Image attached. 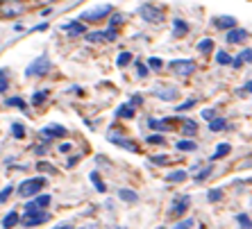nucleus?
Wrapping results in <instances>:
<instances>
[{
    "label": "nucleus",
    "instance_id": "473e14b6",
    "mask_svg": "<svg viewBox=\"0 0 252 229\" xmlns=\"http://www.w3.org/2000/svg\"><path fill=\"white\" fill-rule=\"evenodd\" d=\"M12 134H14L16 138H23V136H25V127H23L20 123H14V125H12Z\"/></svg>",
    "mask_w": 252,
    "mask_h": 229
},
{
    "label": "nucleus",
    "instance_id": "6e6552de",
    "mask_svg": "<svg viewBox=\"0 0 252 229\" xmlns=\"http://www.w3.org/2000/svg\"><path fill=\"white\" fill-rule=\"evenodd\" d=\"M48 218H50V213L39 209V211H32V213H25V216H23V225H25V227H34V225L46 223Z\"/></svg>",
    "mask_w": 252,
    "mask_h": 229
},
{
    "label": "nucleus",
    "instance_id": "37998d69",
    "mask_svg": "<svg viewBox=\"0 0 252 229\" xmlns=\"http://www.w3.org/2000/svg\"><path fill=\"white\" fill-rule=\"evenodd\" d=\"M148 66H150V68H155V71H159L161 66H164V61H161L159 57H150V61H148Z\"/></svg>",
    "mask_w": 252,
    "mask_h": 229
},
{
    "label": "nucleus",
    "instance_id": "f03ea898",
    "mask_svg": "<svg viewBox=\"0 0 252 229\" xmlns=\"http://www.w3.org/2000/svg\"><path fill=\"white\" fill-rule=\"evenodd\" d=\"M139 14L141 19L148 20V23H164V19H166V14H164V9L157 5H150V2H146V5L139 7Z\"/></svg>",
    "mask_w": 252,
    "mask_h": 229
},
{
    "label": "nucleus",
    "instance_id": "de8ad7c7",
    "mask_svg": "<svg viewBox=\"0 0 252 229\" xmlns=\"http://www.w3.org/2000/svg\"><path fill=\"white\" fill-rule=\"evenodd\" d=\"M141 102H143V98H141V95H139V93H134V95H132V98H130V105H141Z\"/></svg>",
    "mask_w": 252,
    "mask_h": 229
},
{
    "label": "nucleus",
    "instance_id": "6e6d98bb",
    "mask_svg": "<svg viewBox=\"0 0 252 229\" xmlns=\"http://www.w3.org/2000/svg\"><path fill=\"white\" fill-rule=\"evenodd\" d=\"M37 2H41V5H50V2H55V0H37Z\"/></svg>",
    "mask_w": 252,
    "mask_h": 229
},
{
    "label": "nucleus",
    "instance_id": "4d7b16f0",
    "mask_svg": "<svg viewBox=\"0 0 252 229\" xmlns=\"http://www.w3.org/2000/svg\"><path fill=\"white\" fill-rule=\"evenodd\" d=\"M0 79H5V71L2 68H0Z\"/></svg>",
    "mask_w": 252,
    "mask_h": 229
},
{
    "label": "nucleus",
    "instance_id": "f704fd0d",
    "mask_svg": "<svg viewBox=\"0 0 252 229\" xmlns=\"http://www.w3.org/2000/svg\"><path fill=\"white\" fill-rule=\"evenodd\" d=\"M48 98V91H37L32 95V105H41V102H46Z\"/></svg>",
    "mask_w": 252,
    "mask_h": 229
},
{
    "label": "nucleus",
    "instance_id": "9b49d317",
    "mask_svg": "<svg viewBox=\"0 0 252 229\" xmlns=\"http://www.w3.org/2000/svg\"><path fill=\"white\" fill-rule=\"evenodd\" d=\"M66 134V130L61 127V125H48V127H43L41 130V136L43 138H59Z\"/></svg>",
    "mask_w": 252,
    "mask_h": 229
},
{
    "label": "nucleus",
    "instance_id": "58836bf2",
    "mask_svg": "<svg viewBox=\"0 0 252 229\" xmlns=\"http://www.w3.org/2000/svg\"><path fill=\"white\" fill-rule=\"evenodd\" d=\"M146 141H148V145H161L164 143V136H161V134H150Z\"/></svg>",
    "mask_w": 252,
    "mask_h": 229
},
{
    "label": "nucleus",
    "instance_id": "2f4dec72",
    "mask_svg": "<svg viewBox=\"0 0 252 229\" xmlns=\"http://www.w3.org/2000/svg\"><path fill=\"white\" fill-rule=\"evenodd\" d=\"M236 223H239L243 229H250L252 227V220L246 216V213H239V216H236Z\"/></svg>",
    "mask_w": 252,
    "mask_h": 229
},
{
    "label": "nucleus",
    "instance_id": "2eb2a0df",
    "mask_svg": "<svg viewBox=\"0 0 252 229\" xmlns=\"http://www.w3.org/2000/svg\"><path fill=\"white\" fill-rule=\"evenodd\" d=\"M186 32H189V25H186V20H182V19H175V20H173V34H175V37H184Z\"/></svg>",
    "mask_w": 252,
    "mask_h": 229
},
{
    "label": "nucleus",
    "instance_id": "e433bc0d",
    "mask_svg": "<svg viewBox=\"0 0 252 229\" xmlns=\"http://www.w3.org/2000/svg\"><path fill=\"white\" fill-rule=\"evenodd\" d=\"M5 105H9V107H19V109H23V112H25V109H27V107H25V102H23V100H20V98H9V100H7V102H5Z\"/></svg>",
    "mask_w": 252,
    "mask_h": 229
},
{
    "label": "nucleus",
    "instance_id": "f257e3e1",
    "mask_svg": "<svg viewBox=\"0 0 252 229\" xmlns=\"http://www.w3.org/2000/svg\"><path fill=\"white\" fill-rule=\"evenodd\" d=\"M25 12L23 0H0V19H16Z\"/></svg>",
    "mask_w": 252,
    "mask_h": 229
},
{
    "label": "nucleus",
    "instance_id": "5701e85b",
    "mask_svg": "<svg viewBox=\"0 0 252 229\" xmlns=\"http://www.w3.org/2000/svg\"><path fill=\"white\" fill-rule=\"evenodd\" d=\"M182 132H184L186 136H193V134L198 132V125H195V120H184V125H182Z\"/></svg>",
    "mask_w": 252,
    "mask_h": 229
},
{
    "label": "nucleus",
    "instance_id": "c85d7f7f",
    "mask_svg": "<svg viewBox=\"0 0 252 229\" xmlns=\"http://www.w3.org/2000/svg\"><path fill=\"white\" fill-rule=\"evenodd\" d=\"M216 61H218V64H220V66H227V64H232L234 59H232V57H230V55H227V53H225V50H220V53H218V55H216Z\"/></svg>",
    "mask_w": 252,
    "mask_h": 229
},
{
    "label": "nucleus",
    "instance_id": "7ed1b4c3",
    "mask_svg": "<svg viewBox=\"0 0 252 229\" xmlns=\"http://www.w3.org/2000/svg\"><path fill=\"white\" fill-rule=\"evenodd\" d=\"M48 71H50V59H48V55H41L27 66L25 75L27 77H39V75H46Z\"/></svg>",
    "mask_w": 252,
    "mask_h": 229
},
{
    "label": "nucleus",
    "instance_id": "603ef678",
    "mask_svg": "<svg viewBox=\"0 0 252 229\" xmlns=\"http://www.w3.org/2000/svg\"><path fill=\"white\" fill-rule=\"evenodd\" d=\"M46 23H41V25H37V27H34V30H32V32H43V30H46Z\"/></svg>",
    "mask_w": 252,
    "mask_h": 229
},
{
    "label": "nucleus",
    "instance_id": "4be33fe9",
    "mask_svg": "<svg viewBox=\"0 0 252 229\" xmlns=\"http://www.w3.org/2000/svg\"><path fill=\"white\" fill-rule=\"evenodd\" d=\"M166 179H168V182H173V184L184 182V179H186V171H173V172H168V175H166Z\"/></svg>",
    "mask_w": 252,
    "mask_h": 229
},
{
    "label": "nucleus",
    "instance_id": "ea45409f",
    "mask_svg": "<svg viewBox=\"0 0 252 229\" xmlns=\"http://www.w3.org/2000/svg\"><path fill=\"white\" fill-rule=\"evenodd\" d=\"M109 25H112V30H116L118 25H123V14H114L112 19H109Z\"/></svg>",
    "mask_w": 252,
    "mask_h": 229
},
{
    "label": "nucleus",
    "instance_id": "8fccbe9b",
    "mask_svg": "<svg viewBox=\"0 0 252 229\" xmlns=\"http://www.w3.org/2000/svg\"><path fill=\"white\" fill-rule=\"evenodd\" d=\"M7 86H9V84H7V79H0V93H5Z\"/></svg>",
    "mask_w": 252,
    "mask_h": 229
},
{
    "label": "nucleus",
    "instance_id": "412c9836",
    "mask_svg": "<svg viewBox=\"0 0 252 229\" xmlns=\"http://www.w3.org/2000/svg\"><path fill=\"white\" fill-rule=\"evenodd\" d=\"M116 116L118 118H134V107L132 105H123L116 109Z\"/></svg>",
    "mask_w": 252,
    "mask_h": 229
},
{
    "label": "nucleus",
    "instance_id": "7c9ffc66",
    "mask_svg": "<svg viewBox=\"0 0 252 229\" xmlns=\"http://www.w3.org/2000/svg\"><path fill=\"white\" fill-rule=\"evenodd\" d=\"M212 172H213V168H212V166H207V168H202V171H198V175H195V182H205V179H207V177H209V175H212Z\"/></svg>",
    "mask_w": 252,
    "mask_h": 229
},
{
    "label": "nucleus",
    "instance_id": "dca6fc26",
    "mask_svg": "<svg viewBox=\"0 0 252 229\" xmlns=\"http://www.w3.org/2000/svg\"><path fill=\"white\" fill-rule=\"evenodd\" d=\"M64 30H68L71 34H84V32H86V27H84V23H82V20H73V23H66V25H64Z\"/></svg>",
    "mask_w": 252,
    "mask_h": 229
},
{
    "label": "nucleus",
    "instance_id": "c756f323",
    "mask_svg": "<svg viewBox=\"0 0 252 229\" xmlns=\"http://www.w3.org/2000/svg\"><path fill=\"white\" fill-rule=\"evenodd\" d=\"M86 41H91V43H98V41H107V34H102V32H89V34H86Z\"/></svg>",
    "mask_w": 252,
    "mask_h": 229
},
{
    "label": "nucleus",
    "instance_id": "c9c22d12",
    "mask_svg": "<svg viewBox=\"0 0 252 229\" xmlns=\"http://www.w3.org/2000/svg\"><path fill=\"white\" fill-rule=\"evenodd\" d=\"M207 197H209V202H218L220 197H223V191H220V189H212L209 193H207Z\"/></svg>",
    "mask_w": 252,
    "mask_h": 229
},
{
    "label": "nucleus",
    "instance_id": "5fc2aeb1",
    "mask_svg": "<svg viewBox=\"0 0 252 229\" xmlns=\"http://www.w3.org/2000/svg\"><path fill=\"white\" fill-rule=\"evenodd\" d=\"M53 229H71V225H57V227H53Z\"/></svg>",
    "mask_w": 252,
    "mask_h": 229
},
{
    "label": "nucleus",
    "instance_id": "09e8293b",
    "mask_svg": "<svg viewBox=\"0 0 252 229\" xmlns=\"http://www.w3.org/2000/svg\"><path fill=\"white\" fill-rule=\"evenodd\" d=\"M202 118H205V120H213V109H205V112H202Z\"/></svg>",
    "mask_w": 252,
    "mask_h": 229
},
{
    "label": "nucleus",
    "instance_id": "79ce46f5",
    "mask_svg": "<svg viewBox=\"0 0 252 229\" xmlns=\"http://www.w3.org/2000/svg\"><path fill=\"white\" fill-rule=\"evenodd\" d=\"M12 186H5V189H2V191H0V204H2V202H7V200H9V195H12Z\"/></svg>",
    "mask_w": 252,
    "mask_h": 229
},
{
    "label": "nucleus",
    "instance_id": "aec40b11",
    "mask_svg": "<svg viewBox=\"0 0 252 229\" xmlns=\"http://www.w3.org/2000/svg\"><path fill=\"white\" fill-rule=\"evenodd\" d=\"M230 150H232V148H230L227 143H220L218 148H216V152L212 154V161H216V159H223L225 154H230Z\"/></svg>",
    "mask_w": 252,
    "mask_h": 229
},
{
    "label": "nucleus",
    "instance_id": "72a5a7b5",
    "mask_svg": "<svg viewBox=\"0 0 252 229\" xmlns=\"http://www.w3.org/2000/svg\"><path fill=\"white\" fill-rule=\"evenodd\" d=\"M177 150L191 152V150H195V143H193V141H186V138H184V141H179V143H177Z\"/></svg>",
    "mask_w": 252,
    "mask_h": 229
},
{
    "label": "nucleus",
    "instance_id": "9d476101",
    "mask_svg": "<svg viewBox=\"0 0 252 229\" xmlns=\"http://www.w3.org/2000/svg\"><path fill=\"white\" fill-rule=\"evenodd\" d=\"M155 95L161 100H177L179 98V91L175 86H159V89H155Z\"/></svg>",
    "mask_w": 252,
    "mask_h": 229
},
{
    "label": "nucleus",
    "instance_id": "3c124183",
    "mask_svg": "<svg viewBox=\"0 0 252 229\" xmlns=\"http://www.w3.org/2000/svg\"><path fill=\"white\" fill-rule=\"evenodd\" d=\"M68 150H71V143H61L59 145V152H68Z\"/></svg>",
    "mask_w": 252,
    "mask_h": 229
},
{
    "label": "nucleus",
    "instance_id": "39448f33",
    "mask_svg": "<svg viewBox=\"0 0 252 229\" xmlns=\"http://www.w3.org/2000/svg\"><path fill=\"white\" fill-rule=\"evenodd\" d=\"M112 12V7L109 5H98L93 7V9H86V12H82V23H96V20H102L107 16V14Z\"/></svg>",
    "mask_w": 252,
    "mask_h": 229
},
{
    "label": "nucleus",
    "instance_id": "a878e982",
    "mask_svg": "<svg viewBox=\"0 0 252 229\" xmlns=\"http://www.w3.org/2000/svg\"><path fill=\"white\" fill-rule=\"evenodd\" d=\"M198 50H200V53H212V50H213V41L212 39H202V41H200V43H198Z\"/></svg>",
    "mask_w": 252,
    "mask_h": 229
},
{
    "label": "nucleus",
    "instance_id": "f3484780",
    "mask_svg": "<svg viewBox=\"0 0 252 229\" xmlns=\"http://www.w3.org/2000/svg\"><path fill=\"white\" fill-rule=\"evenodd\" d=\"M118 197L123 200V202H136V200H139L136 191H132V189H120L118 191Z\"/></svg>",
    "mask_w": 252,
    "mask_h": 229
},
{
    "label": "nucleus",
    "instance_id": "a211bd4d",
    "mask_svg": "<svg viewBox=\"0 0 252 229\" xmlns=\"http://www.w3.org/2000/svg\"><path fill=\"white\" fill-rule=\"evenodd\" d=\"M16 225H19V213H16V211H9V213L2 218V227L12 229V227H16Z\"/></svg>",
    "mask_w": 252,
    "mask_h": 229
},
{
    "label": "nucleus",
    "instance_id": "c03bdc74",
    "mask_svg": "<svg viewBox=\"0 0 252 229\" xmlns=\"http://www.w3.org/2000/svg\"><path fill=\"white\" fill-rule=\"evenodd\" d=\"M191 225H193V220L191 218H186V220H179V223L175 225V227H171V229H189Z\"/></svg>",
    "mask_w": 252,
    "mask_h": 229
},
{
    "label": "nucleus",
    "instance_id": "393cba45",
    "mask_svg": "<svg viewBox=\"0 0 252 229\" xmlns=\"http://www.w3.org/2000/svg\"><path fill=\"white\" fill-rule=\"evenodd\" d=\"M130 61H132V53H120L118 59H116V66H118V68H125Z\"/></svg>",
    "mask_w": 252,
    "mask_h": 229
},
{
    "label": "nucleus",
    "instance_id": "cd10ccee",
    "mask_svg": "<svg viewBox=\"0 0 252 229\" xmlns=\"http://www.w3.org/2000/svg\"><path fill=\"white\" fill-rule=\"evenodd\" d=\"M227 125H225V120L223 118H213L212 123H209V130L212 132H220V130H225Z\"/></svg>",
    "mask_w": 252,
    "mask_h": 229
},
{
    "label": "nucleus",
    "instance_id": "20e7f679",
    "mask_svg": "<svg viewBox=\"0 0 252 229\" xmlns=\"http://www.w3.org/2000/svg\"><path fill=\"white\" fill-rule=\"evenodd\" d=\"M43 184H46V179H43V177H37V179H25V182L19 186V195H20V197H32V195H37V193L43 189Z\"/></svg>",
    "mask_w": 252,
    "mask_h": 229
},
{
    "label": "nucleus",
    "instance_id": "864d4df0",
    "mask_svg": "<svg viewBox=\"0 0 252 229\" xmlns=\"http://www.w3.org/2000/svg\"><path fill=\"white\" fill-rule=\"evenodd\" d=\"M241 93H252V79H250V82H248V84H246V89H243V91H241Z\"/></svg>",
    "mask_w": 252,
    "mask_h": 229
},
{
    "label": "nucleus",
    "instance_id": "f8f14e48",
    "mask_svg": "<svg viewBox=\"0 0 252 229\" xmlns=\"http://www.w3.org/2000/svg\"><path fill=\"white\" fill-rule=\"evenodd\" d=\"M213 25L218 27V30H236V19L234 16H218V19L213 20Z\"/></svg>",
    "mask_w": 252,
    "mask_h": 229
},
{
    "label": "nucleus",
    "instance_id": "49530a36",
    "mask_svg": "<svg viewBox=\"0 0 252 229\" xmlns=\"http://www.w3.org/2000/svg\"><path fill=\"white\" fill-rule=\"evenodd\" d=\"M136 75H139V77H146L148 75V68L143 64H136Z\"/></svg>",
    "mask_w": 252,
    "mask_h": 229
},
{
    "label": "nucleus",
    "instance_id": "0eeeda50",
    "mask_svg": "<svg viewBox=\"0 0 252 229\" xmlns=\"http://www.w3.org/2000/svg\"><path fill=\"white\" fill-rule=\"evenodd\" d=\"M168 68H171L173 73L182 75V77H186V75H191V73L195 71V61H191V59H175V61L168 64Z\"/></svg>",
    "mask_w": 252,
    "mask_h": 229
},
{
    "label": "nucleus",
    "instance_id": "1a4fd4ad",
    "mask_svg": "<svg viewBox=\"0 0 252 229\" xmlns=\"http://www.w3.org/2000/svg\"><path fill=\"white\" fill-rule=\"evenodd\" d=\"M189 204H191V197L189 195H179L175 202H173V207H171V216H175V218H179V216H184L186 213V209H189Z\"/></svg>",
    "mask_w": 252,
    "mask_h": 229
},
{
    "label": "nucleus",
    "instance_id": "4c0bfd02",
    "mask_svg": "<svg viewBox=\"0 0 252 229\" xmlns=\"http://www.w3.org/2000/svg\"><path fill=\"white\" fill-rule=\"evenodd\" d=\"M34 204H37L39 209H46L48 204H50V195H39L37 200H34Z\"/></svg>",
    "mask_w": 252,
    "mask_h": 229
},
{
    "label": "nucleus",
    "instance_id": "a18cd8bd",
    "mask_svg": "<svg viewBox=\"0 0 252 229\" xmlns=\"http://www.w3.org/2000/svg\"><path fill=\"white\" fill-rule=\"evenodd\" d=\"M195 105V100L193 98H189L186 102H182V105H177V112H184V109H191V107Z\"/></svg>",
    "mask_w": 252,
    "mask_h": 229
},
{
    "label": "nucleus",
    "instance_id": "423d86ee",
    "mask_svg": "<svg viewBox=\"0 0 252 229\" xmlns=\"http://www.w3.org/2000/svg\"><path fill=\"white\" fill-rule=\"evenodd\" d=\"M107 138L112 141L114 145H118V148H123V150H130V152H136V143L134 141H130L127 136H123L118 130H109V134H107Z\"/></svg>",
    "mask_w": 252,
    "mask_h": 229
},
{
    "label": "nucleus",
    "instance_id": "a19ab883",
    "mask_svg": "<svg viewBox=\"0 0 252 229\" xmlns=\"http://www.w3.org/2000/svg\"><path fill=\"white\" fill-rule=\"evenodd\" d=\"M37 168H39V171H43V172H57V168H55V166H50V164H46V161H39V164H37Z\"/></svg>",
    "mask_w": 252,
    "mask_h": 229
},
{
    "label": "nucleus",
    "instance_id": "b1692460",
    "mask_svg": "<svg viewBox=\"0 0 252 229\" xmlns=\"http://www.w3.org/2000/svg\"><path fill=\"white\" fill-rule=\"evenodd\" d=\"M89 177H91V184H93V186H96V189H98L100 193H105V191H107V186H105V184H102V179H100V175H98V172H91V175H89Z\"/></svg>",
    "mask_w": 252,
    "mask_h": 229
},
{
    "label": "nucleus",
    "instance_id": "bb28decb",
    "mask_svg": "<svg viewBox=\"0 0 252 229\" xmlns=\"http://www.w3.org/2000/svg\"><path fill=\"white\" fill-rule=\"evenodd\" d=\"M150 164H155V166H168V164H171V159H168V154H157V157H150Z\"/></svg>",
    "mask_w": 252,
    "mask_h": 229
},
{
    "label": "nucleus",
    "instance_id": "ddd939ff",
    "mask_svg": "<svg viewBox=\"0 0 252 229\" xmlns=\"http://www.w3.org/2000/svg\"><path fill=\"white\" fill-rule=\"evenodd\" d=\"M173 120H157V118H148V127H150V130H157V132H166V130H171L173 127Z\"/></svg>",
    "mask_w": 252,
    "mask_h": 229
},
{
    "label": "nucleus",
    "instance_id": "6ab92c4d",
    "mask_svg": "<svg viewBox=\"0 0 252 229\" xmlns=\"http://www.w3.org/2000/svg\"><path fill=\"white\" fill-rule=\"evenodd\" d=\"M250 61H252V50H243V53H239V57L234 59L232 64L239 68L241 64H250Z\"/></svg>",
    "mask_w": 252,
    "mask_h": 229
},
{
    "label": "nucleus",
    "instance_id": "4468645a",
    "mask_svg": "<svg viewBox=\"0 0 252 229\" xmlns=\"http://www.w3.org/2000/svg\"><path fill=\"white\" fill-rule=\"evenodd\" d=\"M248 39V32L246 30H232L227 32V43H241V41Z\"/></svg>",
    "mask_w": 252,
    "mask_h": 229
}]
</instances>
